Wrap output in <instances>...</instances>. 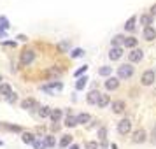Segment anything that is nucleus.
Wrapping results in <instances>:
<instances>
[{
  "instance_id": "nucleus-1",
  "label": "nucleus",
  "mask_w": 156,
  "mask_h": 149,
  "mask_svg": "<svg viewBox=\"0 0 156 149\" xmlns=\"http://www.w3.org/2000/svg\"><path fill=\"white\" fill-rule=\"evenodd\" d=\"M133 76V67L132 65H121L118 69V77L119 79H130Z\"/></svg>"
},
{
  "instance_id": "nucleus-2",
  "label": "nucleus",
  "mask_w": 156,
  "mask_h": 149,
  "mask_svg": "<svg viewBox=\"0 0 156 149\" xmlns=\"http://www.w3.org/2000/svg\"><path fill=\"white\" fill-rule=\"evenodd\" d=\"M154 79H156V72L154 70H146L144 74H142L140 83L144 86H151L153 83H154Z\"/></svg>"
},
{
  "instance_id": "nucleus-3",
  "label": "nucleus",
  "mask_w": 156,
  "mask_h": 149,
  "mask_svg": "<svg viewBox=\"0 0 156 149\" xmlns=\"http://www.w3.org/2000/svg\"><path fill=\"white\" fill-rule=\"evenodd\" d=\"M130 130H132V121L130 119H121L119 123H118V132H119L121 135H126V133H130Z\"/></svg>"
},
{
  "instance_id": "nucleus-4",
  "label": "nucleus",
  "mask_w": 156,
  "mask_h": 149,
  "mask_svg": "<svg viewBox=\"0 0 156 149\" xmlns=\"http://www.w3.org/2000/svg\"><path fill=\"white\" fill-rule=\"evenodd\" d=\"M142 58H144V51H142V49H132V51H130V55H128V60H130L132 63L140 62Z\"/></svg>"
},
{
  "instance_id": "nucleus-5",
  "label": "nucleus",
  "mask_w": 156,
  "mask_h": 149,
  "mask_svg": "<svg viewBox=\"0 0 156 149\" xmlns=\"http://www.w3.org/2000/svg\"><path fill=\"white\" fill-rule=\"evenodd\" d=\"M146 130H142V128H139V130H135L133 132V139L132 140L135 142V144H142V142H146Z\"/></svg>"
},
{
  "instance_id": "nucleus-6",
  "label": "nucleus",
  "mask_w": 156,
  "mask_h": 149,
  "mask_svg": "<svg viewBox=\"0 0 156 149\" xmlns=\"http://www.w3.org/2000/svg\"><path fill=\"white\" fill-rule=\"evenodd\" d=\"M35 60V53L34 51H23L21 53V63L23 65H30Z\"/></svg>"
},
{
  "instance_id": "nucleus-7",
  "label": "nucleus",
  "mask_w": 156,
  "mask_h": 149,
  "mask_svg": "<svg viewBox=\"0 0 156 149\" xmlns=\"http://www.w3.org/2000/svg\"><path fill=\"white\" fill-rule=\"evenodd\" d=\"M121 56H123V48L112 46V48L109 49V58H111V60H119Z\"/></svg>"
},
{
  "instance_id": "nucleus-8",
  "label": "nucleus",
  "mask_w": 156,
  "mask_h": 149,
  "mask_svg": "<svg viewBox=\"0 0 156 149\" xmlns=\"http://www.w3.org/2000/svg\"><path fill=\"white\" fill-rule=\"evenodd\" d=\"M100 95H102V93L98 91V90H93V91H90L88 93V104H90V105H97V104H98V98H100Z\"/></svg>"
},
{
  "instance_id": "nucleus-9",
  "label": "nucleus",
  "mask_w": 156,
  "mask_h": 149,
  "mask_svg": "<svg viewBox=\"0 0 156 149\" xmlns=\"http://www.w3.org/2000/svg\"><path fill=\"white\" fill-rule=\"evenodd\" d=\"M118 86H119V77H109L105 81V90H109V91L118 90Z\"/></svg>"
},
{
  "instance_id": "nucleus-10",
  "label": "nucleus",
  "mask_w": 156,
  "mask_h": 149,
  "mask_svg": "<svg viewBox=\"0 0 156 149\" xmlns=\"http://www.w3.org/2000/svg\"><path fill=\"white\" fill-rule=\"evenodd\" d=\"M63 88L62 83H49V84L42 86V91H48V93H53V91H60Z\"/></svg>"
},
{
  "instance_id": "nucleus-11",
  "label": "nucleus",
  "mask_w": 156,
  "mask_h": 149,
  "mask_svg": "<svg viewBox=\"0 0 156 149\" xmlns=\"http://www.w3.org/2000/svg\"><path fill=\"white\" fill-rule=\"evenodd\" d=\"M112 112L116 114H121L123 111H125V107H126V104H125V100H116V102H112Z\"/></svg>"
},
{
  "instance_id": "nucleus-12",
  "label": "nucleus",
  "mask_w": 156,
  "mask_h": 149,
  "mask_svg": "<svg viewBox=\"0 0 156 149\" xmlns=\"http://www.w3.org/2000/svg\"><path fill=\"white\" fill-rule=\"evenodd\" d=\"M142 35H144V39H146V41H154V39H156V30L153 28V27L144 28V34H142Z\"/></svg>"
},
{
  "instance_id": "nucleus-13",
  "label": "nucleus",
  "mask_w": 156,
  "mask_h": 149,
  "mask_svg": "<svg viewBox=\"0 0 156 149\" xmlns=\"http://www.w3.org/2000/svg\"><path fill=\"white\" fill-rule=\"evenodd\" d=\"M140 25H144V28H149L153 25V16L151 14H142L140 16Z\"/></svg>"
},
{
  "instance_id": "nucleus-14",
  "label": "nucleus",
  "mask_w": 156,
  "mask_h": 149,
  "mask_svg": "<svg viewBox=\"0 0 156 149\" xmlns=\"http://www.w3.org/2000/svg\"><path fill=\"white\" fill-rule=\"evenodd\" d=\"M0 95H4V97L12 95V88H11L7 83H2V84H0Z\"/></svg>"
},
{
  "instance_id": "nucleus-15",
  "label": "nucleus",
  "mask_w": 156,
  "mask_h": 149,
  "mask_svg": "<svg viewBox=\"0 0 156 149\" xmlns=\"http://www.w3.org/2000/svg\"><path fill=\"white\" fill-rule=\"evenodd\" d=\"M49 118H51V121H53V123H58V121L62 119V111H60V109H53Z\"/></svg>"
},
{
  "instance_id": "nucleus-16",
  "label": "nucleus",
  "mask_w": 156,
  "mask_h": 149,
  "mask_svg": "<svg viewBox=\"0 0 156 149\" xmlns=\"http://www.w3.org/2000/svg\"><path fill=\"white\" fill-rule=\"evenodd\" d=\"M77 125V118H74V116H70V112L67 114V118H65V126H76Z\"/></svg>"
},
{
  "instance_id": "nucleus-17",
  "label": "nucleus",
  "mask_w": 156,
  "mask_h": 149,
  "mask_svg": "<svg viewBox=\"0 0 156 149\" xmlns=\"http://www.w3.org/2000/svg\"><path fill=\"white\" fill-rule=\"evenodd\" d=\"M37 104H35V100L34 98H25L21 102V109H32V107H35Z\"/></svg>"
},
{
  "instance_id": "nucleus-18",
  "label": "nucleus",
  "mask_w": 156,
  "mask_h": 149,
  "mask_svg": "<svg viewBox=\"0 0 156 149\" xmlns=\"http://www.w3.org/2000/svg\"><path fill=\"white\" fill-rule=\"evenodd\" d=\"M135 21H137V18H135V16H132V18L125 23V28H126L128 32H133V30H135Z\"/></svg>"
},
{
  "instance_id": "nucleus-19",
  "label": "nucleus",
  "mask_w": 156,
  "mask_h": 149,
  "mask_svg": "<svg viewBox=\"0 0 156 149\" xmlns=\"http://www.w3.org/2000/svg\"><path fill=\"white\" fill-rule=\"evenodd\" d=\"M72 144V135H63L62 140H60V147H67Z\"/></svg>"
},
{
  "instance_id": "nucleus-20",
  "label": "nucleus",
  "mask_w": 156,
  "mask_h": 149,
  "mask_svg": "<svg viewBox=\"0 0 156 149\" xmlns=\"http://www.w3.org/2000/svg\"><path fill=\"white\" fill-rule=\"evenodd\" d=\"M90 119H91V116H90V114H86V112L79 114V116H77V125H84V123H88Z\"/></svg>"
},
{
  "instance_id": "nucleus-21",
  "label": "nucleus",
  "mask_w": 156,
  "mask_h": 149,
  "mask_svg": "<svg viewBox=\"0 0 156 149\" xmlns=\"http://www.w3.org/2000/svg\"><path fill=\"white\" fill-rule=\"evenodd\" d=\"M51 111H53V109L42 105L41 109H39V116H41V118H48V116H51Z\"/></svg>"
},
{
  "instance_id": "nucleus-22",
  "label": "nucleus",
  "mask_w": 156,
  "mask_h": 149,
  "mask_svg": "<svg viewBox=\"0 0 156 149\" xmlns=\"http://www.w3.org/2000/svg\"><path fill=\"white\" fill-rule=\"evenodd\" d=\"M23 142L25 144H34L35 142V137H34V133H23Z\"/></svg>"
},
{
  "instance_id": "nucleus-23",
  "label": "nucleus",
  "mask_w": 156,
  "mask_h": 149,
  "mask_svg": "<svg viewBox=\"0 0 156 149\" xmlns=\"http://www.w3.org/2000/svg\"><path fill=\"white\" fill-rule=\"evenodd\" d=\"M107 104H109V95H104V93H102V95H100V98H98V104H97V105H98V107H105Z\"/></svg>"
},
{
  "instance_id": "nucleus-24",
  "label": "nucleus",
  "mask_w": 156,
  "mask_h": 149,
  "mask_svg": "<svg viewBox=\"0 0 156 149\" xmlns=\"http://www.w3.org/2000/svg\"><path fill=\"white\" fill-rule=\"evenodd\" d=\"M125 46H126V48H135V46H137V39H135V37H126V39H125Z\"/></svg>"
},
{
  "instance_id": "nucleus-25",
  "label": "nucleus",
  "mask_w": 156,
  "mask_h": 149,
  "mask_svg": "<svg viewBox=\"0 0 156 149\" xmlns=\"http://www.w3.org/2000/svg\"><path fill=\"white\" fill-rule=\"evenodd\" d=\"M46 146H48V147H55V146H56V140H55L53 135H46Z\"/></svg>"
},
{
  "instance_id": "nucleus-26",
  "label": "nucleus",
  "mask_w": 156,
  "mask_h": 149,
  "mask_svg": "<svg viewBox=\"0 0 156 149\" xmlns=\"http://www.w3.org/2000/svg\"><path fill=\"white\" fill-rule=\"evenodd\" d=\"M98 74H100V76H105V77H107V76H111V74H112V69H111V67H102V69L98 70Z\"/></svg>"
},
{
  "instance_id": "nucleus-27",
  "label": "nucleus",
  "mask_w": 156,
  "mask_h": 149,
  "mask_svg": "<svg viewBox=\"0 0 156 149\" xmlns=\"http://www.w3.org/2000/svg\"><path fill=\"white\" fill-rule=\"evenodd\" d=\"M105 137H107V128L102 126L98 130V139H100V140H105Z\"/></svg>"
},
{
  "instance_id": "nucleus-28",
  "label": "nucleus",
  "mask_w": 156,
  "mask_h": 149,
  "mask_svg": "<svg viewBox=\"0 0 156 149\" xmlns=\"http://www.w3.org/2000/svg\"><path fill=\"white\" fill-rule=\"evenodd\" d=\"M86 81H88V77H83V79H79L77 83H76V88H77V90H83V88L86 86Z\"/></svg>"
},
{
  "instance_id": "nucleus-29",
  "label": "nucleus",
  "mask_w": 156,
  "mask_h": 149,
  "mask_svg": "<svg viewBox=\"0 0 156 149\" xmlns=\"http://www.w3.org/2000/svg\"><path fill=\"white\" fill-rule=\"evenodd\" d=\"M98 142H95V140H90V142H86V149H98Z\"/></svg>"
},
{
  "instance_id": "nucleus-30",
  "label": "nucleus",
  "mask_w": 156,
  "mask_h": 149,
  "mask_svg": "<svg viewBox=\"0 0 156 149\" xmlns=\"http://www.w3.org/2000/svg\"><path fill=\"white\" fill-rule=\"evenodd\" d=\"M125 39H126V37H123V35H116V37L112 39V44H114V46H118V44L125 42Z\"/></svg>"
},
{
  "instance_id": "nucleus-31",
  "label": "nucleus",
  "mask_w": 156,
  "mask_h": 149,
  "mask_svg": "<svg viewBox=\"0 0 156 149\" xmlns=\"http://www.w3.org/2000/svg\"><path fill=\"white\" fill-rule=\"evenodd\" d=\"M34 147H35V149H46V147H48V146H46V142L35 140V142H34Z\"/></svg>"
},
{
  "instance_id": "nucleus-32",
  "label": "nucleus",
  "mask_w": 156,
  "mask_h": 149,
  "mask_svg": "<svg viewBox=\"0 0 156 149\" xmlns=\"http://www.w3.org/2000/svg\"><path fill=\"white\" fill-rule=\"evenodd\" d=\"M69 48H70V44L67 42V41H65V42H62V44H60V49H62V51H67V49H69Z\"/></svg>"
},
{
  "instance_id": "nucleus-33",
  "label": "nucleus",
  "mask_w": 156,
  "mask_h": 149,
  "mask_svg": "<svg viewBox=\"0 0 156 149\" xmlns=\"http://www.w3.org/2000/svg\"><path fill=\"white\" fill-rule=\"evenodd\" d=\"M81 55H84V51H83V49H76V51H74V53H72V56H74V58L81 56Z\"/></svg>"
},
{
  "instance_id": "nucleus-34",
  "label": "nucleus",
  "mask_w": 156,
  "mask_h": 149,
  "mask_svg": "<svg viewBox=\"0 0 156 149\" xmlns=\"http://www.w3.org/2000/svg\"><path fill=\"white\" fill-rule=\"evenodd\" d=\"M0 27H2V28H7L9 25H7V20H5V18H0Z\"/></svg>"
},
{
  "instance_id": "nucleus-35",
  "label": "nucleus",
  "mask_w": 156,
  "mask_h": 149,
  "mask_svg": "<svg viewBox=\"0 0 156 149\" xmlns=\"http://www.w3.org/2000/svg\"><path fill=\"white\" fill-rule=\"evenodd\" d=\"M86 70H88V67H86V65H84L83 69H79V70L76 72V76H81V74H83V72H86Z\"/></svg>"
},
{
  "instance_id": "nucleus-36",
  "label": "nucleus",
  "mask_w": 156,
  "mask_h": 149,
  "mask_svg": "<svg viewBox=\"0 0 156 149\" xmlns=\"http://www.w3.org/2000/svg\"><path fill=\"white\" fill-rule=\"evenodd\" d=\"M16 98H18V97H16L14 93H12V95H9V97H7V100H9V102H16Z\"/></svg>"
},
{
  "instance_id": "nucleus-37",
  "label": "nucleus",
  "mask_w": 156,
  "mask_h": 149,
  "mask_svg": "<svg viewBox=\"0 0 156 149\" xmlns=\"http://www.w3.org/2000/svg\"><path fill=\"white\" fill-rule=\"evenodd\" d=\"M151 16H153V18L156 16V4L153 5V7H151Z\"/></svg>"
},
{
  "instance_id": "nucleus-38",
  "label": "nucleus",
  "mask_w": 156,
  "mask_h": 149,
  "mask_svg": "<svg viewBox=\"0 0 156 149\" xmlns=\"http://www.w3.org/2000/svg\"><path fill=\"white\" fill-rule=\"evenodd\" d=\"M69 149H79V146H70Z\"/></svg>"
},
{
  "instance_id": "nucleus-39",
  "label": "nucleus",
  "mask_w": 156,
  "mask_h": 149,
  "mask_svg": "<svg viewBox=\"0 0 156 149\" xmlns=\"http://www.w3.org/2000/svg\"><path fill=\"white\" fill-rule=\"evenodd\" d=\"M0 81H2V76H0Z\"/></svg>"
}]
</instances>
